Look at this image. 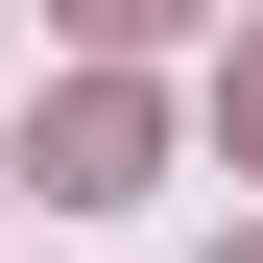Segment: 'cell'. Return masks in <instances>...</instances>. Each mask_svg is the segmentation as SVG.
Masks as SVG:
<instances>
[{
  "mask_svg": "<svg viewBox=\"0 0 263 263\" xmlns=\"http://www.w3.org/2000/svg\"><path fill=\"white\" fill-rule=\"evenodd\" d=\"M239 144H263V48H239Z\"/></svg>",
  "mask_w": 263,
  "mask_h": 263,
  "instance_id": "3",
  "label": "cell"
},
{
  "mask_svg": "<svg viewBox=\"0 0 263 263\" xmlns=\"http://www.w3.org/2000/svg\"><path fill=\"white\" fill-rule=\"evenodd\" d=\"M215 263H263V239H215Z\"/></svg>",
  "mask_w": 263,
  "mask_h": 263,
  "instance_id": "4",
  "label": "cell"
},
{
  "mask_svg": "<svg viewBox=\"0 0 263 263\" xmlns=\"http://www.w3.org/2000/svg\"><path fill=\"white\" fill-rule=\"evenodd\" d=\"M48 192H144V96H120V72L48 96Z\"/></svg>",
  "mask_w": 263,
  "mask_h": 263,
  "instance_id": "1",
  "label": "cell"
},
{
  "mask_svg": "<svg viewBox=\"0 0 263 263\" xmlns=\"http://www.w3.org/2000/svg\"><path fill=\"white\" fill-rule=\"evenodd\" d=\"M72 24H96V48H144V24H167V0H72Z\"/></svg>",
  "mask_w": 263,
  "mask_h": 263,
  "instance_id": "2",
  "label": "cell"
}]
</instances>
